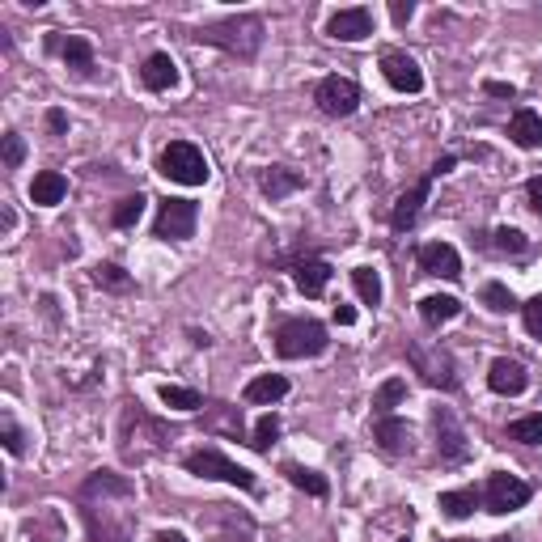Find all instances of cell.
<instances>
[{
  "label": "cell",
  "mask_w": 542,
  "mask_h": 542,
  "mask_svg": "<svg viewBox=\"0 0 542 542\" xmlns=\"http://www.w3.org/2000/svg\"><path fill=\"white\" fill-rule=\"evenodd\" d=\"M462 314V301L458 297H424L420 301V318H424V327H432V331H437L441 327V322H454Z\"/></svg>",
  "instance_id": "25"
},
{
  "label": "cell",
  "mask_w": 542,
  "mask_h": 542,
  "mask_svg": "<svg viewBox=\"0 0 542 542\" xmlns=\"http://www.w3.org/2000/svg\"><path fill=\"white\" fill-rule=\"evenodd\" d=\"M382 77L399 89V94H420V89H424V72H420V64L407 56V51H386V56H382Z\"/></svg>",
  "instance_id": "14"
},
{
  "label": "cell",
  "mask_w": 542,
  "mask_h": 542,
  "mask_svg": "<svg viewBox=\"0 0 542 542\" xmlns=\"http://www.w3.org/2000/svg\"><path fill=\"white\" fill-rule=\"evenodd\" d=\"M483 305H487L492 314H509V310H517V297H513L509 284L492 280V284H483Z\"/></svg>",
  "instance_id": "31"
},
{
  "label": "cell",
  "mask_w": 542,
  "mask_h": 542,
  "mask_svg": "<svg viewBox=\"0 0 542 542\" xmlns=\"http://www.w3.org/2000/svg\"><path fill=\"white\" fill-rule=\"evenodd\" d=\"M271 339H276V356L284 360H310L331 348V335L318 318H284Z\"/></svg>",
  "instance_id": "3"
},
{
  "label": "cell",
  "mask_w": 542,
  "mask_h": 542,
  "mask_svg": "<svg viewBox=\"0 0 542 542\" xmlns=\"http://www.w3.org/2000/svg\"><path fill=\"white\" fill-rule=\"evenodd\" d=\"M373 441L382 445L390 458L411 454V424L399 420V415H377V420H373Z\"/></svg>",
  "instance_id": "18"
},
{
  "label": "cell",
  "mask_w": 542,
  "mask_h": 542,
  "mask_svg": "<svg viewBox=\"0 0 542 542\" xmlns=\"http://www.w3.org/2000/svg\"><path fill=\"white\" fill-rule=\"evenodd\" d=\"M77 500H81V521H85L89 542H128L132 538L128 521L111 517V500H128V496H77Z\"/></svg>",
  "instance_id": "6"
},
{
  "label": "cell",
  "mask_w": 542,
  "mask_h": 542,
  "mask_svg": "<svg viewBox=\"0 0 542 542\" xmlns=\"http://www.w3.org/2000/svg\"><path fill=\"white\" fill-rule=\"evenodd\" d=\"M327 34H331L335 43H360V39H369V34H373V9L356 5V9H339V13H331Z\"/></svg>",
  "instance_id": "13"
},
{
  "label": "cell",
  "mask_w": 542,
  "mask_h": 542,
  "mask_svg": "<svg viewBox=\"0 0 542 542\" xmlns=\"http://www.w3.org/2000/svg\"><path fill=\"white\" fill-rule=\"evenodd\" d=\"M314 102H318V111L322 115H331V119H348L356 115V106H360V85L352 77H322L318 89H314Z\"/></svg>",
  "instance_id": "10"
},
{
  "label": "cell",
  "mask_w": 542,
  "mask_h": 542,
  "mask_svg": "<svg viewBox=\"0 0 542 542\" xmlns=\"http://www.w3.org/2000/svg\"><path fill=\"white\" fill-rule=\"evenodd\" d=\"M195 43H208V47H221L238 60H255L259 47H263V17L259 13H238V17H225V22H212L195 34Z\"/></svg>",
  "instance_id": "1"
},
{
  "label": "cell",
  "mask_w": 542,
  "mask_h": 542,
  "mask_svg": "<svg viewBox=\"0 0 542 542\" xmlns=\"http://www.w3.org/2000/svg\"><path fill=\"white\" fill-rule=\"evenodd\" d=\"M94 280H98L102 288H115V293H128V288H132V276H128V271H123L119 263H98V267H94Z\"/></svg>",
  "instance_id": "36"
},
{
  "label": "cell",
  "mask_w": 542,
  "mask_h": 542,
  "mask_svg": "<svg viewBox=\"0 0 542 542\" xmlns=\"http://www.w3.org/2000/svg\"><path fill=\"white\" fill-rule=\"evenodd\" d=\"M390 17H394V26H407L415 17V5L411 0H390Z\"/></svg>",
  "instance_id": "40"
},
{
  "label": "cell",
  "mask_w": 542,
  "mask_h": 542,
  "mask_svg": "<svg viewBox=\"0 0 542 542\" xmlns=\"http://www.w3.org/2000/svg\"><path fill=\"white\" fill-rule=\"evenodd\" d=\"M483 89H487V94H492V98H517V89L513 85H504V81H483Z\"/></svg>",
  "instance_id": "42"
},
{
  "label": "cell",
  "mask_w": 542,
  "mask_h": 542,
  "mask_svg": "<svg viewBox=\"0 0 542 542\" xmlns=\"http://www.w3.org/2000/svg\"><path fill=\"white\" fill-rule=\"evenodd\" d=\"M428 191H432V170H428L411 191H403L399 200H394V212H390V229H394V233H407L415 221H420V208L428 204Z\"/></svg>",
  "instance_id": "16"
},
{
  "label": "cell",
  "mask_w": 542,
  "mask_h": 542,
  "mask_svg": "<svg viewBox=\"0 0 542 542\" xmlns=\"http://www.w3.org/2000/svg\"><path fill=\"white\" fill-rule=\"evenodd\" d=\"M288 394V377L284 373H259V377H250L246 390H242V399L250 407H271V403H280Z\"/></svg>",
  "instance_id": "21"
},
{
  "label": "cell",
  "mask_w": 542,
  "mask_h": 542,
  "mask_svg": "<svg viewBox=\"0 0 542 542\" xmlns=\"http://www.w3.org/2000/svg\"><path fill=\"white\" fill-rule=\"evenodd\" d=\"M454 166H458V153H445V157H437V161H432V178L449 174V170H454Z\"/></svg>",
  "instance_id": "43"
},
{
  "label": "cell",
  "mask_w": 542,
  "mask_h": 542,
  "mask_svg": "<svg viewBox=\"0 0 542 542\" xmlns=\"http://www.w3.org/2000/svg\"><path fill=\"white\" fill-rule=\"evenodd\" d=\"M432 428H437V454L445 466H462L471 458V441H466L454 407H432Z\"/></svg>",
  "instance_id": "9"
},
{
  "label": "cell",
  "mask_w": 542,
  "mask_h": 542,
  "mask_svg": "<svg viewBox=\"0 0 542 542\" xmlns=\"http://www.w3.org/2000/svg\"><path fill=\"white\" fill-rule=\"evenodd\" d=\"M47 47L60 51V60L77 72V77H89V72H94V43H89L85 34H51Z\"/></svg>",
  "instance_id": "15"
},
{
  "label": "cell",
  "mask_w": 542,
  "mask_h": 542,
  "mask_svg": "<svg viewBox=\"0 0 542 542\" xmlns=\"http://www.w3.org/2000/svg\"><path fill=\"white\" fill-rule=\"evenodd\" d=\"M144 204H149V200H144L140 191H136V195H128V200H119V208L111 212L115 229H132V225L140 221V216H144Z\"/></svg>",
  "instance_id": "35"
},
{
  "label": "cell",
  "mask_w": 542,
  "mask_h": 542,
  "mask_svg": "<svg viewBox=\"0 0 542 542\" xmlns=\"http://www.w3.org/2000/svg\"><path fill=\"white\" fill-rule=\"evenodd\" d=\"M157 170L178 187H204L208 174H212L204 149H195L191 140H170L166 149H161V157H157Z\"/></svg>",
  "instance_id": "4"
},
{
  "label": "cell",
  "mask_w": 542,
  "mask_h": 542,
  "mask_svg": "<svg viewBox=\"0 0 542 542\" xmlns=\"http://www.w3.org/2000/svg\"><path fill=\"white\" fill-rule=\"evenodd\" d=\"M407 360H411L415 373H420L428 386H437V390H458L462 386L454 352L441 348V343H432V348H424V343H407Z\"/></svg>",
  "instance_id": "5"
},
{
  "label": "cell",
  "mask_w": 542,
  "mask_h": 542,
  "mask_svg": "<svg viewBox=\"0 0 542 542\" xmlns=\"http://www.w3.org/2000/svg\"><path fill=\"white\" fill-rule=\"evenodd\" d=\"M276 437H280V420H276V415H259V424H255V432H250V449H259V454H267V449L271 445H276Z\"/></svg>",
  "instance_id": "34"
},
{
  "label": "cell",
  "mask_w": 542,
  "mask_h": 542,
  "mask_svg": "<svg viewBox=\"0 0 542 542\" xmlns=\"http://www.w3.org/2000/svg\"><path fill=\"white\" fill-rule=\"evenodd\" d=\"M487 386H492L496 394H504V399H517V394L530 386V373H526V365H521V360L496 356L492 369H487Z\"/></svg>",
  "instance_id": "17"
},
{
  "label": "cell",
  "mask_w": 542,
  "mask_h": 542,
  "mask_svg": "<svg viewBox=\"0 0 542 542\" xmlns=\"http://www.w3.org/2000/svg\"><path fill=\"white\" fill-rule=\"evenodd\" d=\"M183 466L191 475H200V479H221V483H233V487H242V492H255V475L246 471V466L238 462H229L221 449H195V454L183 458Z\"/></svg>",
  "instance_id": "7"
},
{
  "label": "cell",
  "mask_w": 542,
  "mask_h": 542,
  "mask_svg": "<svg viewBox=\"0 0 542 542\" xmlns=\"http://www.w3.org/2000/svg\"><path fill=\"white\" fill-rule=\"evenodd\" d=\"M534 496V487L517 475H487L483 487V509L487 513H513V509H526Z\"/></svg>",
  "instance_id": "11"
},
{
  "label": "cell",
  "mask_w": 542,
  "mask_h": 542,
  "mask_svg": "<svg viewBox=\"0 0 542 542\" xmlns=\"http://www.w3.org/2000/svg\"><path fill=\"white\" fill-rule=\"evenodd\" d=\"M140 85L153 89V94H166V89L178 85V64L170 60V51H153L149 60L140 68Z\"/></svg>",
  "instance_id": "19"
},
{
  "label": "cell",
  "mask_w": 542,
  "mask_h": 542,
  "mask_svg": "<svg viewBox=\"0 0 542 542\" xmlns=\"http://www.w3.org/2000/svg\"><path fill=\"white\" fill-rule=\"evenodd\" d=\"M509 136H513L517 149H542V115L530 111V106L513 111V119H509Z\"/></svg>",
  "instance_id": "22"
},
{
  "label": "cell",
  "mask_w": 542,
  "mask_h": 542,
  "mask_svg": "<svg viewBox=\"0 0 542 542\" xmlns=\"http://www.w3.org/2000/svg\"><path fill=\"white\" fill-rule=\"evenodd\" d=\"M166 445V428H161L153 415H144L140 403H123V420H119V449L128 462H144L153 458L157 449Z\"/></svg>",
  "instance_id": "2"
},
{
  "label": "cell",
  "mask_w": 542,
  "mask_h": 542,
  "mask_svg": "<svg viewBox=\"0 0 542 542\" xmlns=\"http://www.w3.org/2000/svg\"><path fill=\"white\" fill-rule=\"evenodd\" d=\"M479 500H483V496L475 492V487H462V492H441L437 509H441L449 521H466V517L479 509Z\"/></svg>",
  "instance_id": "26"
},
{
  "label": "cell",
  "mask_w": 542,
  "mask_h": 542,
  "mask_svg": "<svg viewBox=\"0 0 542 542\" xmlns=\"http://www.w3.org/2000/svg\"><path fill=\"white\" fill-rule=\"evenodd\" d=\"M68 195V178L60 170H43V174H34V183H30V200L39 204V208H51V204H60Z\"/></svg>",
  "instance_id": "24"
},
{
  "label": "cell",
  "mask_w": 542,
  "mask_h": 542,
  "mask_svg": "<svg viewBox=\"0 0 542 542\" xmlns=\"http://www.w3.org/2000/svg\"><path fill=\"white\" fill-rule=\"evenodd\" d=\"M526 200H530V208L542 216V174H538V178H530V183H526Z\"/></svg>",
  "instance_id": "41"
},
{
  "label": "cell",
  "mask_w": 542,
  "mask_h": 542,
  "mask_svg": "<svg viewBox=\"0 0 542 542\" xmlns=\"http://www.w3.org/2000/svg\"><path fill=\"white\" fill-rule=\"evenodd\" d=\"M259 187H263L267 200L276 204V200H284V195L301 191V187H305V178H301L297 170H288V166H271V170H263V174H259Z\"/></svg>",
  "instance_id": "23"
},
{
  "label": "cell",
  "mask_w": 542,
  "mask_h": 542,
  "mask_svg": "<svg viewBox=\"0 0 542 542\" xmlns=\"http://www.w3.org/2000/svg\"><path fill=\"white\" fill-rule=\"evenodd\" d=\"M22 157H26L22 136H17V132H5V166L17 170V166H22Z\"/></svg>",
  "instance_id": "39"
},
{
  "label": "cell",
  "mask_w": 542,
  "mask_h": 542,
  "mask_svg": "<svg viewBox=\"0 0 542 542\" xmlns=\"http://www.w3.org/2000/svg\"><path fill=\"white\" fill-rule=\"evenodd\" d=\"M403 399H407V382H403V377H390V382H382V386H377V394H373V420H377V415H394V407H403Z\"/></svg>",
  "instance_id": "28"
},
{
  "label": "cell",
  "mask_w": 542,
  "mask_h": 542,
  "mask_svg": "<svg viewBox=\"0 0 542 542\" xmlns=\"http://www.w3.org/2000/svg\"><path fill=\"white\" fill-rule=\"evenodd\" d=\"M492 250H500V255H530V238L521 229H496L492 233Z\"/></svg>",
  "instance_id": "32"
},
{
  "label": "cell",
  "mask_w": 542,
  "mask_h": 542,
  "mask_svg": "<svg viewBox=\"0 0 542 542\" xmlns=\"http://www.w3.org/2000/svg\"><path fill=\"white\" fill-rule=\"evenodd\" d=\"M509 441H521V445H542V411L513 420V424H509Z\"/></svg>",
  "instance_id": "30"
},
{
  "label": "cell",
  "mask_w": 542,
  "mask_h": 542,
  "mask_svg": "<svg viewBox=\"0 0 542 542\" xmlns=\"http://www.w3.org/2000/svg\"><path fill=\"white\" fill-rule=\"evenodd\" d=\"M284 475H288V483L293 487H301V492H310V496H331V483H327V475H318V471H310V466H297V462H284Z\"/></svg>",
  "instance_id": "27"
},
{
  "label": "cell",
  "mask_w": 542,
  "mask_h": 542,
  "mask_svg": "<svg viewBox=\"0 0 542 542\" xmlns=\"http://www.w3.org/2000/svg\"><path fill=\"white\" fill-rule=\"evenodd\" d=\"M47 128H51V132H64V128H68V115H64V111H47Z\"/></svg>",
  "instance_id": "45"
},
{
  "label": "cell",
  "mask_w": 542,
  "mask_h": 542,
  "mask_svg": "<svg viewBox=\"0 0 542 542\" xmlns=\"http://www.w3.org/2000/svg\"><path fill=\"white\" fill-rule=\"evenodd\" d=\"M521 318H526V331L542 339V293H538V297H530L526 305H521Z\"/></svg>",
  "instance_id": "38"
},
{
  "label": "cell",
  "mask_w": 542,
  "mask_h": 542,
  "mask_svg": "<svg viewBox=\"0 0 542 542\" xmlns=\"http://www.w3.org/2000/svg\"><path fill=\"white\" fill-rule=\"evenodd\" d=\"M335 322H339V327H352L356 310H352V305H335Z\"/></svg>",
  "instance_id": "44"
},
{
  "label": "cell",
  "mask_w": 542,
  "mask_h": 542,
  "mask_svg": "<svg viewBox=\"0 0 542 542\" xmlns=\"http://www.w3.org/2000/svg\"><path fill=\"white\" fill-rule=\"evenodd\" d=\"M293 284H297V293H305V297H322V293H327V284H331V263L327 259L293 263Z\"/></svg>",
  "instance_id": "20"
},
{
  "label": "cell",
  "mask_w": 542,
  "mask_h": 542,
  "mask_svg": "<svg viewBox=\"0 0 542 542\" xmlns=\"http://www.w3.org/2000/svg\"><path fill=\"white\" fill-rule=\"evenodd\" d=\"M0 437H5V449H9L13 458H22V454H26V432L13 424V415H9V411L0 415Z\"/></svg>",
  "instance_id": "37"
},
{
  "label": "cell",
  "mask_w": 542,
  "mask_h": 542,
  "mask_svg": "<svg viewBox=\"0 0 542 542\" xmlns=\"http://www.w3.org/2000/svg\"><path fill=\"white\" fill-rule=\"evenodd\" d=\"M153 542H187V538L178 534V530H157V534H153Z\"/></svg>",
  "instance_id": "46"
},
{
  "label": "cell",
  "mask_w": 542,
  "mask_h": 542,
  "mask_svg": "<svg viewBox=\"0 0 542 542\" xmlns=\"http://www.w3.org/2000/svg\"><path fill=\"white\" fill-rule=\"evenodd\" d=\"M195 221H200V208L195 200H161L157 221H153V238L161 242H187L195 233Z\"/></svg>",
  "instance_id": "8"
},
{
  "label": "cell",
  "mask_w": 542,
  "mask_h": 542,
  "mask_svg": "<svg viewBox=\"0 0 542 542\" xmlns=\"http://www.w3.org/2000/svg\"><path fill=\"white\" fill-rule=\"evenodd\" d=\"M415 263H420L424 276H437V280H458L462 276V255L449 242H424L415 250Z\"/></svg>",
  "instance_id": "12"
},
{
  "label": "cell",
  "mask_w": 542,
  "mask_h": 542,
  "mask_svg": "<svg viewBox=\"0 0 542 542\" xmlns=\"http://www.w3.org/2000/svg\"><path fill=\"white\" fill-rule=\"evenodd\" d=\"M352 288H356V297L365 305H382V276H377L373 267H356L352 271Z\"/></svg>",
  "instance_id": "29"
},
{
  "label": "cell",
  "mask_w": 542,
  "mask_h": 542,
  "mask_svg": "<svg viewBox=\"0 0 542 542\" xmlns=\"http://www.w3.org/2000/svg\"><path fill=\"white\" fill-rule=\"evenodd\" d=\"M161 403L174 407V411H200L204 407L200 390H187V386H161Z\"/></svg>",
  "instance_id": "33"
}]
</instances>
